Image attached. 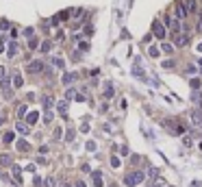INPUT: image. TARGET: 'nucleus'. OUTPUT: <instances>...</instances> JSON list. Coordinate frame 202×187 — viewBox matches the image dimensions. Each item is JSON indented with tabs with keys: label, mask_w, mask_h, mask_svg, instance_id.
Wrapping results in <instances>:
<instances>
[{
	"label": "nucleus",
	"mask_w": 202,
	"mask_h": 187,
	"mask_svg": "<svg viewBox=\"0 0 202 187\" xmlns=\"http://www.w3.org/2000/svg\"><path fill=\"white\" fill-rule=\"evenodd\" d=\"M24 113H26V107H24V105H22V107H20V109H17V115H20V118H24Z\"/></svg>",
	"instance_id": "bb28decb"
},
{
	"label": "nucleus",
	"mask_w": 202,
	"mask_h": 187,
	"mask_svg": "<svg viewBox=\"0 0 202 187\" xmlns=\"http://www.w3.org/2000/svg\"><path fill=\"white\" fill-rule=\"evenodd\" d=\"M17 130H20L22 135H26V133H29V126H26V124H22V122H17Z\"/></svg>",
	"instance_id": "a211bd4d"
},
{
	"label": "nucleus",
	"mask_w": 202,
	"mask_h": 187,
	"mask_svg": "<svg viewBox=\"0 0 202 187\" xmlns=\"http://www.w3.org/2000/svg\"><path fill=\"white\" fill-rule=\"evenodd\" d=\"M133 76H137V78H141V81H146V72L141 70V65H139V61H135V65H133Z\"/></svg>",
	"instance_id": "20e7f679"
},
{
	"label": "nucleus",
	"mask_w": 202,
	"mask_h": 187,
	"mask_svg": "<svg viewBox=\"0 0 202 187\" xmlns=\"http://www.w3.org/2000/svg\"><path fill=\"white\" fill-rule=\"evenodd\" d=\"M65 96H68V98L72 100V98H74V96H76V91H74V89H68V94H65Z\"/></svg>",
	"instance_id": "cd10ccee"
},
{
	"label": "nucleus",
	"mask_w": 202,
	"mask_h": 187,
	"mask_svg": "<svg viewBox=\"0 0 202 187\" xmlns=\"http://www.w3.org/2000/svg\"><path fill=\"white\" fill-rule=\"evenodd\" d=\"M172 65H174V61L170 59V61H163V68H172Z\"/></svg>",
	"instance_id": "7c9ffc66"
},
{
	"label": "nucleus",
	"mask_w": 202,
	"mask_h": 187,
	"mask_svg": "<svg viewBox=\"0 0 202 187\" xmlns=\"http://www.w3.org/2000/svg\"><path fill=\"white\" fill-rule=\"evenodd\" d=\"M78 76H76V74L74 72H70V74H63V83H65V85H70V83H74Z\"/></svg>",
	"instance_id": "1a4fd4ad"
},
{
	"label": "nucleus",
	"mask_w": 202,
	"mask_h": 187,
	"mask_svg": "<svg viewBox=\"0 0 202 187\" xmlns=\"http://www.w3.org/2000/svg\"><path fill=\"white\" fill-rule=\"evenodd\" d=\"M35 122H37V113L33 111V113H29V124H35Z\"/></svg>",
	"instance_id": "4be33fe9"
},
{
	"label": "nucleus",
	"mask_w": 202,
	"mask_h": 187,
	"mask_svg": "<svg viewBox=\"0 0 202 187\" xmlns=\"http://www.w3.org/2000/svg\"><path fill=\"white\" fill-rule=\"evenodd\" d=\"M191 120H194V124H196V126H202V111H200V109L191 111Z\"/></svg>",
	"instance_id": "423d86ee"
},
{
	"label": "nucleus",
	"mask_w": 202,
	"mask_h": 187,
	"mask_svg": "<svg viewBox=\"0 0 202 187\" xmlns=\"http://www.w3.org/2000/svg\"><path fill=\"white\" fill-rule=\"evenodd\" d=\"M11 172H13V183H15V185H22V174H20V167H17V165H11Z\"/></svg>",
	"instance_id": "39448f33"
},
{
	"label": "nucleus",
	"mask_w": 202,
	"mask_h": 187,
	"mask_svg": "<svg viewBox=\"0 0 202 187\" xmlns=\"http://www.w3.org/2000/svg\"><path fill=\"white\" fill-rule=\"evenodd\" d=\"M15 46H17L15 41H11V44H9V57H13V54L17 52V48H15Z\"/></svg>",
	"instance_id": "f3484780"
},
{
	"label": "nucleus",
	"mask_w": 202,
	"mask_h": 187,
	"mask_svg": "<svg viewBox=\"0 0 202 187\" xmlns=\"http://www.w3.org/2000/svg\"><path fill=\"white\" fill-rule=\"evenodd\" d=\"M57 109H59V113L63 115V113L68 111V102H59V105H57Z\"/></svg>",
	"instance_id": "2eb2a0df"
},
{
	"label": "nucleus",
	"mask_w": 202,
	"mask_h": 187,
	"mask_svg": "<svg viewBox=\"0 0 202 187\" xmlns=\"http://www.w3.org/2000/svg\"><path fill=\"white\" fill-rule=\"evenodd\" d=\"M26 70H29V74H39L44 70V63L41 61H31L29 65H26Z\"/></svg>",
	"instance_id": "f03ea898"
},
{
	"label": "nucleus",
	"mask_w": 202,
	"mask_h": 187,
	"mask_svg": "<svg viewBox=\"0 0 202 187\" xmlns=\"http://www.w3.org/2000/svg\"><path fill=\"white\" fill-rule=\"evenodd\" d=\"M22 83H24V81H22V76H20V74H15V78H13V85H15V87H22Z\"/></svg>",
	"instance_id": "412c9836"
},
{
	"label": "nucleus",
	"mask_w": 202,
	"mask_h": 187,
	"mask_svg": "<svg viewBox=\"0 0 202 187\" xmlns=\"http://www.w3.org/2000/svg\"><path fill=\"white\" fill-rule=\"evenodd\" d=\"M152 33L157 35L159 39H161V37H165V29H163V24H161L159 20H154V24H152Z\"/></svg>",
	"instance_id": "7ed1b4c3"
},
{
	"label": "nucleus",
	"mask_w": 202,
	"mask_h": 187,
	"mask_svg": "<svg viewBox=\"0 0 202 187\" xmlns=\"http://www.w3.org/2000/svg\"><path fill=\"white\" fill-rule=\"evenodd\" d=\"M198 29H200V31H202V17H200V22H198Z\"/></svg>",
	"instance_id": "72a5a7b5"
},
{
	"label": "nucleus",
	"mask_w": 202,
	"mask_h": 187,
	"mask_svg": "<svg viewBox=\"0 0 202 187\" xmlns=\"http://www.w3.org/2000/svg\"><path fill=\"white\" fill-rule=\"evenodd\" d=\"M174 41H176L178 46H182V44H187V41H189V37H187V35H182V33H178V31H176V33H174Z\"/></svg>",
	"instance_id": "0eeeda50"
},
{
	"label": "nucleus",
	"mask_w": 202,
	"mask_h": 187,
	"mask_svg": "<svg viewBox=\"0 0 202 187\" xmlns=\"http://www.w3.org/2000/svg\"><path fill=\"white\" fill-rule=\"evenodd\" d=\"M0 163H2V165H11V157H9V155H0Z\"/></svg>",
	"instance_id": "4468645a"
},
{
	"label": "nucleus",
	"mask_w": 202,
	"mask_h": 187,
	"mask_svg": "<svg viewBox=\"0 0 202 187\" xmlns=\"http://www.w3.org/2000/svg\"><path fill=\"white\" fill-rule=\"evenodd\" d=\"M91 179H94L96 187H102V174H100V172H94V174H91Z\"/></svg>",
	"instance_id": "9d476101"
},
{
	"label": "nucleus",
	"mask_w": 202,
	"mask_h": 187,
	"mask_svg": "<svg viewBox=\"0 0 202 187\" xmlns=\"http://www.w3.org/2000/svg\"><path fill=\"white\" fill-rule=\"evenodd\" d=\"M52 102H54V100H52V96H44V107H46V109L52 107Z\"/></svg>",
	"instance_id": "6ab92c4d"
},
{
	"label": "nucleus",
	"mask_w": 202,
	"mask_h": 187,
	"mask_svg": "<svg viewBox=\"0 0 202 187\" xmlns=\"http://www.w3.org/2000/svg\"><path fill=\"white\" fill-rule=\"evenodd\" d=\"M0 87H2V94H5V96H11V83H9L7 78H2V83H0Z\"/></svg>",
	"instance_id": "6e6552de"
},
{
	"label": "nucleus",
	"mask_w": 202,
	"mask_h": 187,
	"mask_svg": "<svg viewBox=\"0 0 202 187\" xmlns=\"http://www.w3.org/2000/svg\"><path fill=\"white\" fill-rule=\"evenodd\" d=\"M76 187H85V183H80V181H78V183H76Z\"/></svg>",
	"instance_id": "c9c22d12"
},
{
	"label": "nucleus",
	"mask_w": 202,
	"mask_h": 187,
	"mask_svg": "<svg viewBox=\"0 0 202 187\" xmlns=\"http://www.w3.org/2000/svg\"><path fill=\"white\" fill-rule=\"evenodd\" d=\"M111 165H113V167H117V165H120V159L113 157V159H111Z\"/></svg>",
	"instance_id": "c85d7f7f"
},
{
	"label": "nucleus",
	"mask_w": 202,
	"mask_h": 187,
	"mask_svg": "<svg viewBox=\"0 0 202 187\" xmlns=\"http://www.w3.org/2000/svg\"><path fill=\"white\" fill-rule=\"evenodd\" d=\"M143 176H146V174H143L141 170H135V172H131V174H128L126 179H124V183H126V185H131V187H135V185H139V183L143 181Z\"/></svg>",
	"instance_id": "f257e3e1"
},
{
	"label": "nucleus",
	"mask_w": 202,
	"mask_h": 187,
	"mask_svg": "<svg viewBox=\"0 0 202 187\" xmlns=\"http://www.w3.org/2000/svg\"><path fill=\"white\" fill-rule=\"evenodd\" d=\"M196 48H198V50H200V52H202V41H200V44H198V46H196Z\"/></svg>",
	"instance_id": "f704fd0d"
},
{
	"label": "nucleus",
	"mask_w": 202,
	"mask_h": 187,
	"mask_svg": "<svg viewBox=\"0 0 202 187\" xmlns=\"http://www.w3.org/2000/svg\"><path fill=\"white\" fill-rule=\"evenodd\" d=\"M161 50H163L165 54H172V50H174V46H172V44H161Z\"/></svg>",
	"instance_id": "ddd939ff"
},
{
	"label": "nucleus",
	"mask_w": 202,
	"mask_h": 187,
	"mask_svg": "<svg viewBox=\"0 0 202 187\" xmlns=\"http://www.w3.org/2000/svg\"><path fill=\"white\" fill-rule=\"evenodd\" d=\"M17 148H20L22 152H26V150H29V144H26L24 139H20V142H17Z\"/></svg>",
	"instance_id": "dca6fc26"
},
{
	"label": "nucleus",
	"mask_w": 202,
	"mask_h": 187,
	"mask_svg": "<svg viewBox=\"0 0 202 187\" xmlns=\"http://www.w3.org/2000/svg\"><path fill=\"white\" fill-rule=\"evenodd\" d=\"M191 87L198 89V87H200V78H191Z\"/></svg>",
	"instance_id": "b1692460"
},
{
	"label": "nucleus",
	"mask_w": 202,
	"mask_h": 187,
	"mask_svg": "<svg viewBox=\"0 0 202 187\" xmlns=\"http://www.w3.org/2000/svg\"><path fill=\"white\" fill-rule=\"evenodd\" d=\"M44 120H46V124H48V122H52V113H50V111H46V115H44Z\"/></svg>",
	"instance_id": "393cba45"
},
{
	"label": "nucleus",
	"mask_w": 202,
	"mask_h": 187,
	"mask_svg": "<svg viewBox=\"0 0 202 187\" xmlns=\"http://www.w3.org/2000/svg\"><path fill=\"white\" fill-rule=\"evenodd\" d=\"M13 139H15V135H13V133H7V135L2 137V142H5V144H11Z\"/></svg>",
	"instance_id": "aec40b11"
},
{
	"label": "nucleus",
	"mask_w": 202,
	"mask_h": 187,
	"mask_svg": "<svg viewBox=\"0 0 202 187\" xmlns=\"http://www.w3.org/2000/svg\"><path fill=\"white\" fill-rule=\"evenodd\" d=\"M54 183H52V179H46V187H52Z\"/></svg>",
	"instance_id": "2f4dec72"
},
{
	"label": "nucleus",
	"mask_w": 202,
	"mask_h": 187,
	"mask_svg": "<svg viewBox=\"0 0 202 187\" xmlns=\"http://www.w3.org/2000/svg\"><path fill=\"white\" fill-rule=\"evenodd\" d=\"M65 187H70V185H65Z\"/></svg>",
	"instance_id": "58836bf2"
},
{
	"label": "nucleus",
	"mask_w": 202,
	"mask_h": 187,
	"mask_svg": "<svg viewBox=\"0 0 202 187\" xmlns=\"http://www.w3.org/2000/svg\"><path fill=\"white\" fill-rule=\"evenodd\" d=\"M24 35H26V37H33V35H35V31H33V29H26V31H24Z\"/></svg>",
	"instance_id": "c756f323"
},
{
	"label": "nucleus",
	"mask_w": 202,
	"mask_h": 187,
	"mask_svg": "<svg viewBox=\"0 0 202 187\" xmlns=\"http://www.w3.org/2000/svg\"><path fill=\"white\" fill-rule=\"evenodd\" d=\"M2 76H5V68L0 65V78H2Z\"/></svg>",
	"instance_id": "473e14b6"
},
{
	"label": "nucleus",
	"mask_w": 202,
	"mask_h": 187,
	"mask_svg": "<svg viewBox=\"0 0 202 187\" xmlns=\"http://www.w3.org/2000/svg\"><path fill=\"white\" fill-rule=\"evenodd\" d=\"M50 48H52V44H50V41H44V44H41V50H44V52H48Z\"/></svg>",
	"instance_id": "5701e85b"
},
{
	"label": "nucleus",
	"mask_w": 202,
	"mask_h": 187,
	"mask_svg": "<svg viewBox=\"0 0 202 187\" xmlns=\"http://www.w3.org/2000/svg\"><path fill=\"white\" fill-rule=\"evenodd\" d=\"M104 96L107 98H113V85H111V83H107V85H104Z\"/></svg>",
	"instance_id": "f8f14e48"
},
{
	"label": "nucleus",
	"mask_w": 202,
	"mask_h": 187,
	"mask_svg": "<svg viewBox=\"0 0 202 187\" xmlns=\"http://www.w3.org/2000/svg\"><path fill=\"white\" fill-rule=\"evenodd\" d=\"M0 124H2V118H0Z\"/></svg>",
	"instance_id": "4c0bfd02"
},
{
	"label": "nucleus",
	"mask_w": 202,
	"mask_h": 187,
	"mask_svg": "<svg viewBox=\"0 0 202 187\" xmlns=\"http://www.w3.org/2000/svg\"><path fill=\"white\" fill-rule=\"evenodd\" d=\"M29 48L33 50V48H37V39H35V37H31V44H29Z\"/></svg>",
	"instance_id": "a878e982"
},
{
	"label": "nucleus",
	"mask_w": 202,
	"mask_h": 187,
	"mask_svg": "<svg viewBox=\"0 0 202 187\" xmlns=\"http://www.w3.org/2000/svg\"><path fill=\"white\" fill-rule=\"evenodd\" d=\"M200 68H202V59H200Z\"/></svg>",
	"instance_id": "e433bc0d"
},
{
	"label": "nucleus",
	"mask_w": 202,
	"mask_h": 187,
	"mask_svg": "<svg viewBox=\"0 0 202 187\" xmlns=\"http://www.w3.org/2000/svg\"><path fill=\"white\" fill-rule=\"evenodd\" d=\"M52 63H54V68H59V70H61V68H65V61H63L61 57H54Z\"/></svg>",
	"instance_id": "9b49d317"
}]
</instances>
